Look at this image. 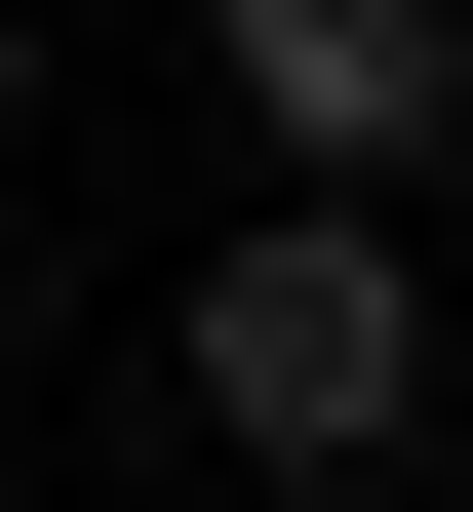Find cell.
<instances>
[{"label": "cell", "instance_id": "2", "mask_svg": "<svg viewBox=\"0 0 473 512\" xmlns=\"http://www.w3.org/2000/svg\"><path fill=\"white\" fill-rule=\"evenodd\" d=\"M198 79H237L316 197H395V158L473 119V0H198Z\"/></svg>", "mask_w": 473, "mask_h": 512}, {"label": "cell", "instance_id": "3", "mask_svg": "<svg viewBox=\"0 0 473 512\" xmlns=\"http://www.w3.org/2000/svg\"><path fill=\"white\" fill-rule=\"evenodd\" d=\"M0 158H40V0H0Z\"/></svg>", "mask_w": 473, "mask_h": 512}, {"label": "cell", "instance_id": "1", "mask_svg": "<svg viewBox=\"0 0 473 512\" xmlns=\"http://www.w3.org/2000/svg\"><path fill=\"white\" fill-rule=\"evenodd\" d=\"M158 394H198L237 473H395V434H434V276H395V197H316V158H276V237H198Z\"/></svg>", "mask_w": 473, "mask_h": 512}]
</instances>
